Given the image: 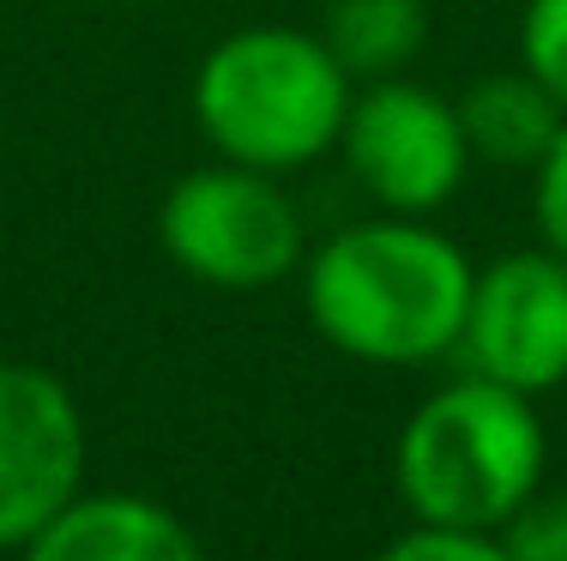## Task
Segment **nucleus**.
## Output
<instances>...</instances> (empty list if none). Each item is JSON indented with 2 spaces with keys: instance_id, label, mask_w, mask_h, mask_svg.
<instances>
[{
  "instance_id": "nucleus-6",
  "label": "nucleus",
  "mask_w": 567,
  "mask_h": 561,
  "mask_svg": "<svg viewBox=\"0 0 567 561\" xmlns=\"http://www.w3.org/2000/svg\"><path fill=\"white\" fill-rule=\"evenodd\" d=\"M453 356L465 374L537 398L567 381V260L556 248H513L471 284Z\"/></svg>"
},
{
  "instance_id": "nucleus-10",
  "label": "nucleus",
  "mask_w": 567,
  "mask_h": 561,
  "mask_svg": "<svg viewBox=\"0 0 567 561\" xmlns=\"http://www.w3.org/2000/svg\"><path fill=\"white\" fill-rule=\"evenodd\" d=\"M320 43L357 85L399 79L429 49V0H327Z\"/></svg>"
},
{
  "instance_id": "nucleus-14",
  "label": "nucleus",
  "mask_w": 567,
  "mask_h": 561,
  "mask_svg": "<svg viewBox=\"0 0 567 561\" xmlns=\"http://www.w3.org/2000/svg\"><path fill=\"white\" fill-rule=\"evenodd\" d=\"M532 206H537V242L567 260V122L549 145V157L532 169Z\"/></svg>"
},
{
  "instance_id": "nucleus-9",
  "label": "nucleus",
  "mask_w": 567,
  "mask_h": 561,
  "mask_svg": "<svg viewBox=\"0 0 567 561\" xmlns=\"http://www.w3.org/2000/svg\"><path fill=\"white\" fill-rule=\"evenodd\" d=\"M458 122H465V145L477 164L489 169H537L556 145L567 110L537 85L525 66L513 73H489L458 97Z\"/></svg>"
},
{
  "instance_id": "nucleus-1",
  "label": "nucleus",
  "mask_w": 567,
  "mask_h": 561,
  "mask_svg": "<svg viewBox=\"0 0 567 561\" xmlns=\"http://www.w3.org/2000/svg\"><path fill=\"white\" fill-rule=\"evenodd\" d=\"M471 284V253L404 211L344 224L302 260V309L315 332L369 368H429L453 356Z\"/></svg>"
},
{
  "instance_id": "nucleus-8",
  "label": "nucleus",
  "mask_w": 567,
  "mask_h": 561,
  "mask_svg": "<svg viewBox=\"0 0 567 561\" xmlns=\"http://www.w3.org/2000/svg\"><path fill=\"white\" fill-rule=\"evenodd\" d=\"M19 561H206L175 507L127 489H79L19 550Z\"/></svg>"
},
{
  "instance_id": "nucleus-5",
  "label": "nucleus",
  "mask_w": 567,
  "mask_h": 561,
  "mask_svg": "<svg viewBox=\"0 0 567 561\" xmlns=\"http://www.w3.org/2000/svg\"><path fill=\"white\" fill-rule=\"evenodd\" d=\"M339 152L362 194L381 211H404V218H435L477 164L465 145L458 103L404 73L357 85Z\"/></svg>"
},
{
  "instance_id": "nucleus-13",
  "label": "nucleus",
  "mask_w": 567,
  "mask_h": 561,
  "mask_svg": "<svg viewBox=\"0 0 567 561\" xmlns=\"http://www.w3.org/2000/svg\"><path fill=\"white\" fill-rule=\"evenodd\" d=\"M374 561H507L495 531H465V526H429L411 519L393 543H381Z\"/></svg>"
},
{
  "instance_id": "nucleus-2",
  "label": "nucleus",
  "mask_w": 567,
  "mask_h": 561,
  "mask_svg": "<svg viewBox=\"0 0 567 561\" xmlns=\"http://www.w3.org/2000/svg\"><path fill=\"white\" fill-rule=\"evenodd\" d=\"M357 79L332 61L320 31L248 24L206 49L194 73V122L206 145L248 169H308L339 152Z\"/></svg>"
},
{
  "instance_id": "nucleus-12",
  "label": "nucleus",
  "mask_w": 567,
  "mask_h": 561,
  "mask_svg": "<svg viewBox=\"0 0 567 561\" xmlns=\"http://www.w3.org/2000/svg\"><path fill=\"white\" fill-rule=\"evenodd\" d=\"M519 66L567 110V0H525V12H519Z\"/></svg>"
},
{
  "instance_id": "nucleus-7",
  "label": "nucleus",
  "mask_w": 567,
  "mask_h": 561,
  "mask_svg": "<svg viewBox=\"0 0 567 561\" xmlns=\"http://www.w3.org/2000/svg\"><path fill=\"white\" fill-rule=\"evenodd\" d=\"M91 429L73 386L37 363H0V550L19 555L85 489Z\"/></svg>"
},
{
  "instance_id": "nucleus-3",
  "label": "nucleus",
  "mask_w": 567,
  "mask_h": 561,
  "mask_svg": "<svg viewBox=\"0 0 567 561\" xmlns=\"http://www.w3.org/2000/svg\"><path fill=\"white\" fill-rule=\"evenodd\" d=\"M549 477V429L537 398L458 374L404 417L393 489L411 519L502 531V519Z\"/></svg>"
},
{
  "instance_id": "nucleus-11",
  "label": "nucleus",
  "mask_w": 567,
  "mask_h": 561,
  "mask_svg": "<svg viewBox=\"0 0 567 561\" xmlns=\"http://www.w3.org/2000/svg\"><path fill=\"white\" fill-rule=\"evenodd\" d=\"M502 550L507 561H567V484H537L513 513L502 519Z\"/></svg>"
},
{
  "instance_id": "nucleus-4",
  "label": "nucleus",
  "mask_w": 567,
  "mask_h": 561,
  "mask_svg": "<svg viewBox=\"0 0 567 561\" xmlns=\"http://www.w3.org/2000/svg\"><path fill=\"white\" fill-rule=\"evenodd\" d=\"M157 242L187 278L212 290H266L302 272L308 224L272 169L218 164L187 169L157 206Z\"/></svg>"
}]
</instances>
